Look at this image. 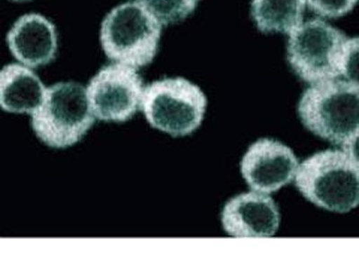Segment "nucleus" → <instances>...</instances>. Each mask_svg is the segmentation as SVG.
Wrapping results in <instances>:
<instances>
[{
  "instance_id": "13",
  "label": "nucleus",
  "mask_w": 359,
  "mask_h": 269,
  "mask_svg": "<svg viewBox=\"0 0 359 269\" xmlns=\"http://www.w3.org/2000/svg\"><path fill=\"white\" fill-rule=\"evenodd\" d=\"M162 25L177 24L195 11L200 0H141Z\"/></svg>"
},
{
  "instance_id": "4",
  "label": "nucleus",
  "mask_w": 359,
  "mask_h": 269,
  "mask_svg": "<svg viewBox=\"0 0 359 269\" xmlns=\"http://www.w3.org/2000/svg\"><path fill=\"white\" fill-rule=\"evenodd\" d=\"M287 59L302 81L317 83L341 78L349 38L320 18L303 22L288 35Z\"/></svg>"
},
{
  "instance_id": "7",
  "label": "nucleus",
  "mask_w": 359,
  "mask_h": 269,
  "mask_svg": "<svg viewBox=\"0 0 359 269\" xmlns=\"http://www.w3.org/2000/svg\"><path fill=\"white\" fill-rule=\"evenodd\" d=\"M143 79L133 67L111 64L90 80L86 94L93 114L98 120L123 123L141 108Z\"/></svg>"
},
{
  "instance_id": "9",
  "label": "nucleus",
  "mask_w": 359,
  "mask_h": 269,
  "mask_svg": "<svg viewBox=\"0 0 359 269\" xmlns=\"http://www.w3.org/2000/svg\"><path fill=\"white\" fill-rule=\"evenodd\" d=\"M221 221L224 232L235 238H271L280 227V214L273 198L251 191L231 198Z\"/></svg>"
},
{
  "instance_id": "17",
  "label": "nucleus",
  "mask_w": 359,
  "mask_h": 269,
  "mask_svg": "<svg viewBox=\"0 0 359 269\" xmlns=\"http://www.w3.org/2000/svg\"><path fill=\"white\" fill-rule=\"evenodd\" d=\"M12 1H15V2H25V1H30V0H12Z\"/></svg>"
},
{
  "instance_id": "16",
  "label": "nucleus",
  "mask_w": 359,
  "mask_h": 269,
  "mask_svg": "<svg viewBox=\"0 0 359 269\" xmlns=\"http://www.w3.org/2000/svg\"><path fill=\"white\" fill-rule=\"evenodd\" d=\"M341 146L343 151L347 153L359 167V129L346 140Z\"/></svg>"
},
{
  "instance_id": "10",
  "label": "nucleus",
  "mask_w": 359,
  "mask_h": 269,
  "mask_svg": "<svg viewBox=\"0 0 359 269\" xmlns=\"http://www.w3.org/2000/svg\"><path fill=\"white\" fill-rule=\"evenodd\" d=\"M6 43L15 59L31 69L53 62L59 46L55 25L36 13L19 18L6 35Z\"/></svg>"
},
{
  "instance_id": "6",
  "label": "nucleus",
  "mask_w": 359,
  "mask_h": 269,
  "mask_svg": "<svg viewBox=\"0 0 359 269\" xmlns=\"http://www.w3.org/2000/svg\"><path fill=\"white\" fill-rule=\"evenodd\" d=\"M206 95L182 78H163L144 90L141 110L156 130L172 137H185L201 126L206 113Z\"/></svg>"
},
{
  "instance_id": "1",
  "label": "nucleus",
  "mask_w": 359,
  "mask_h": 269,
  "mask_svg": "<svg viewBox=\"0 0 359 269\" xmlns=\"http://www.w3.org/2000/svg\"><path fill=\"white\" fill-rule=\"evenodd\" d=\"M162 24L141 0L116 6L102 22L100 40L112 62L140 69L153 62Z\"/></svg>"
},
{
  "instance_id": "18",
  "label": "nucleus",
  "mask_w": 359,
  "mask_h": 269,
  "mask_svg": "<svg viewBox=\"0 0 359 269\" xmlns=\"http://www.w3.org/2000/svg\"><path fill=\"white\" fill-rule=\"evenodd\" d=\"M358 2L359 3V0H358Z\"/></svg>"
},
{
  "instance_id": "5",
  "label": "nucleus",
  "mask_w": 359,
  "mask_h": 269,
  "mask_svg": "<svg viewBox=\"0 0 359 269\" xmlns=\"http://www.w3.org/2000/svg\"><path fill=\"white\" fill-rule=\"evenodd\" d=\"M86 89L76 82H60L45 92L32 114V127L45 145L66 149L79 142L95 123Z\"/></svg>"
},
{
  "instance_id": "15",
  "label": "nucleus",
  "mask_w": 359,
  "mask_h": 269,
  "mask_svg": "<svg viewBox=\"0 0 359 269\" xmlns=\"http://www.w3.org/2000/svg\"><path fill=\"white\" fill-rule=\"evenodd\" d=\"M341 78L359 90V35L348 39L343 60Z\"/></svg>"
},
{
  "instance_id": "8",
  "label": "nucleus",
  "mask_w": 359,
  "mask_h": 269,
  "mask_svg": "<svg viewBox=\"0 0 359 269\" xmlns=\"http://www.w3.org/2000/svg\"><path fill=\"white\" fill-rule=\"evenodd\" d=\"M299 166L293 150L280 141L262 139L253 143L241 161V174L253 191L271 194L296 178Z\"/></svg>"
},
{
  "instance_id": "14",
  "label": "nucleus",
  "mask_w": 359,
  "mask_h": 269,
  "mask_svg": "<svg viewBox=\"0 0 359 269\" xmlns=\"http://www.w3.org/2000/svg\"><path fill=\"white\" fill-rule=\"evenodd\" d=\"M311 11L322 18L345 17L355 8L358 0H306Z\"/></svg>"
},
{
  "instance_id": "3",
  "label": "nucleus",
  "mask_w": 359,
  "mask_h": 269,
  "mask_svg": "<svg viewBox=\"0 0 359 269\" xmlns=\"http://www.w3.org/2000/svg\"><path fill=\"white\" fill-rule=\"evenodd\" d=\"M297 111L311 132L342 146L359 129V90L339 78L311 85L301 96Z\"/></svg>"
},
{
  "instance_id": "11",
  "label": "nucleus",
  "mask_w": 359,
  "mask_h": 269,
  "mask_svg": "<svg viewBox=\"0 0 359 269\" xmlns=\"http://www.w3.org/2000/svg\"><path fill=\"white\" fill-rule=\"evenodd\" d=\"M46 89L33 70L20 64H8L0 73V104L5 111L33 114Z\"/></svg>"
},
{
  "instance_id": "2",
  "label": "nucleus",
  "mask_w": 359,
  "mask_h": 269,
  "mask_svg": "<svg viewBox=\"0 0 359 269\" xmlns=\"http://www.w3.org/2000/svg\"><path fill=\"white\" fill-rule=\"evenodd\" d=\"M294 184L311 203L335 213L359 206V167L341 150L314 153L298 166Z\"/></svg>"
},
{
  "instance_id": "12",
  "label": "nucleus",
  "mask_w": 359,
  "mask_h": 269,
  "mask_svg": "<svg viewBox=\"0 0 359 269\" xmlns=\"http://www.w3.org/2000/svg\"><path fill=\"white\" fill-rule=\"evenodd\" d=\"M306 0H252L251 17L262 34L290 35L303 24Z\"/></svg>"
}]
</instances>
